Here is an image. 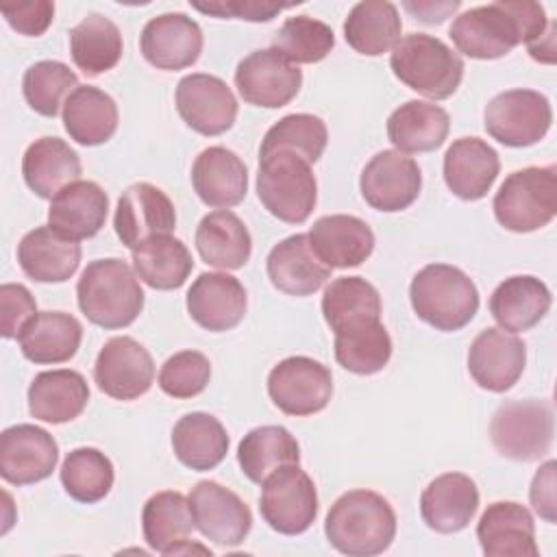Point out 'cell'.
<instances>
[{"label": "cell", "instance_id": "obj_1", "mask_svg": "<svg viewBox=\"0 0 557 557\" xmlns=\"http://www.w3.org/2000/svg\"><path fill=\"white\" fill-rule=\"evenodd\" d=\"M548 30L540 2L498 0L463 11L450 24V39L470 59H500L520 44H533Z\"/></svg>", "mask_w": 557, "mask_h": 557}, {"label": "cell", "instance_id": "obj_2", "mask_svg": "<svg viewBox=\"0 0 557 557\" xmlns=\"http://www.w3.org/2000/svg\"><path fill=\"white\" fill-rule=\"evenodd\" d=\"M324 535L342 555L372 557L392 546L396 513L379 492L350 490L331 505L324 520Z\"/></svg>", "mask_w": 557, "mask_h": 557}, {"label": "cell", "instance_id": "obj_3", "mask_svg": "<svg viewBox=\"0 0 557 557\" xmlns=\"http://www.w3.org/2000/svg\"><path fill=\"white\" fill-rule=\"evenodd\" d=\"M76 298L83 315L107 331L133 324L144 309V289L137 274L115 257L87 263L76 283Z\"/></svg>", "mask_w": 557, "mask_h": 557}, {"label": "cell", "instance_id": "obj_4", "mask_svg": "<svg viewBox=\"0 0 557 557\" xmlns=\"http://www.w3.org/2000/svg\"><path fill=\"white\" fill-rule=\"evenodd\" d=\"M409 300L422 322L444 333L463 329L479 311L476 285L448 263L424 265L411 278Z\"/></svg>", "mask_w": 557, "mask_h": 557}, {"label": "cell", "instance_id": "obj_5", "mask_svg": "<svg viewBox=\"0 0 557 557\" xmlns=\"http://www.w3.org/2000/svg\"><path fill=\"white\" fill-rule=\"evenodd\" d=\"M389 65L400 83L431 100L450 98L463 78V59L426 33L400 37L392 48Z\"/></svg>", "mask_w": 557, "mask_h": 557}, {"label": "cell", "instance_id": "obj_6", "mask_svg": "<svg viewBox=\"0 0 557 557\" xmlns=\"http://www.w3.org/2000/svg\"><path fill=\"white\" fill-rule=\"evenodd\" d=\"M494 215L513 233H531L553 222L557 213V168H522L511 172L494 196Z\"/></svg>", "mask_w": 557, "mask_h": 557}, {"label": "cell", "instance_id": "obj_7", "mask_svg": "<svg viewBox=\"0 0 557 557\" xmlns=\"http://www.w3.org/2000/svg\"><path fill=\"white\" fill-rule=\"evenodd\" d=\"M257 196L270 215L287 224H302L318 202V183L311 163L294 152L261 157Z\"/></svg>", "mask_w": 557, "mask_h": 557}, {"label": "cell", "instance_id": "obj_8", "mask_svg": "<svg viewBox=\"0 0 557 557\" xmlns=\"http://www.w3.org/2000/svg\"><path fill=\"white\" fill-rule=\"evenodd\" d=\"M555 416L546 400H507L490 422L494 448L513 461H535L544 457L553 444Z\"/></svg>", "mask_w": 557, "mask_h": 557}, {"label": "cell", "instance_id": "obj_9", "mask_svg": "<svg viewBox=\"0 0 557 557\" xmlns=\"http://www.w3.org/2000/svg\"><path fill=\"white\" fill-rule=\"evenodd\" d=\"M261 518L283 535L305 533L318 516V492L311 476L298 463L274 470L261 483Z\"/></svg>", "mask_w": 557, "mask_h": 557}, {"label": "cell", "instance_id": "obj_10", "mask_svg": "<svg viewBox=\"0 0 557 557\" xmlns=\"http://www.w3.org/2000/svg\"><path fill=\"white\" fill-rule=\"evenodd\" d=\"M550 122V102L535 89L500 91L487 102L483 113L487 135L511 148L537 144L548 133Z\"/></svg>", "mask_w": 557, "mask_h": 557}, {"label": "cell", "instance_id": "obj_11", "mask_svg": "<svg viewBox=\"0 0 557 557\" xmlns=\"http://www.w3.org/2000/svg\"><path fill=\"white\" fill-rule=\"evenodd\" d=\"M268 394L287 416H313L333 396L331 370L305 355L278 361L268 374Z\"/></svg>", "mask_w": 557, "mask_h": 557}, {"label": "cell", "instance_id": "obj_12", "mask_svg": "<svg viewBox=\"0 0 557 557\" xmlns=\"http://www.w3.org/2000/svg\"><path fill=\"white\" fill-rule=\"evenodd\" d=\"M300 85L302 70L274 48L255 50L235 67V87L255 107L281 109L298 96Z\"/></svg>", "mask_w": 557, "mask_h": 557}, {"label": "cell", "instance_id": "obj_13", "mask_svg": "<svg viewBox=\"0 0 557 557\" xmlns=\"http://www.w3.org/2000/svg\"><path fill=\"white\" fill-rule=\"evenodd\" d=\"M98 389L115 400H135L144 396L154 381V361L150 352L133 337H111L94 363Z\"/></svg>", "mask_w": 557, "mask_h": 557}, {"label": "cell", "instance_id": "obj_14", "mask_svg": "<svg viewBox=\"0 0 557 557\" xmlns=\"http://www.w3.org/2000/svg\"><path fill=\"white\" fill-rule=\"evenodd\" d=\"M176 109L183 122L207 137L226 133L237 117V100L231 87L205 72L187 74L176 85Z\"/></svg>", "mask_w": 557, "mask_h": 557}, {"label": "cell", "instance_id": "obj_15", "mask_svg": "<svg viewBox=\"0 0 557 557\" xmlns=\"http://www.w3.org/2000/svg\"><path fill=\"white\" fill-rule=\"evenodd\" d=\"M359 189L372 209L394 213L416 202L422 174L411 157L398 150H381L361 170Z\"/></svg>", "mask_w": 557, "mask_h": 557}, {"label": "cell", "instance_id": "obj_16", "mask_svg": "<svg viewBox=\"0 0 557 557\" xmlns=\"http://www.w3.org/2000/svg\"><path fill=\"white\" fill-rule=\"evenodd\" d=\"M113 226L120 242L135 250L150 237L170 235L176 228V209L157 185L133 183L117 200Z\"/></svg>", "mask_w": 557, "mask_h": 557}, {"label": "cell", "instance_id": "obj_17", "mask_svg": "<svg viewBox=\"0 0 557 557\" xmlns=\"http://www.w3.org/2000/svg\"><path fill=\"white\" fill-rule=\"evenodd\" d=\"M194 527L213 544L237 546L252 527L248 505L228 487L215 481H200L189 492Z\"/></svg>", "mask_w": 557, "mask_h": 557}, {"label": "cell", "instance_id": "obj_18", "mask_svg": "<svg viewBox=\"0 0 557 557\" xmlns=\"http://www.w3.org/2000/svg\"><path fill=\"white\" fill-rule=\"evenodd\" d=\"M524 342L500 326L483 329L470 344L468 372L474 383L487 392L503 394L511 389L524 372Z\"/></svg>", "mask_w": 557, "mask_h": 557}, {"label": "cell", "instance_id": "obj_19", "mask_svg": "<svg viewBox=\"0 0 557 557\" xmlns=\"http://www.w3.org/2000/svg\"><path fill=\"white\" fill-rule=\"evenodd\" d=\"M59 461L57 440L41 426L15 424L0 435V476L11 485L48 479Z\"/></svg>", "mask_w": 557, "mask_h": 557}, {"label": "cell", "instance_id": "obj_20", "mask_svg": "<svg viewBox=\"0 0 557 557\" xmlns=\"http://www.w3.org/2000/svg\"><path fill=\"white\" fill-rule=\"evenodd\" d=\"M139 48L144 59L157 70H185L202 52V30L185 13H163L146 22L139 35Z\"/></svg>", "mask_w": 557, "mask_h": 557}, {"label": "cell", "instance_id": "obj_21", "mask_svg": "<svg viewBox=\"0 0 557 557\" xmlns=\"http://www.w3.org/2000/svg\"><path fill=\"white\" fill-rule=\"evenodd\" d=\"M185 305L198 326L222 333L244 320L248 298L239 278L226 272H202L187 289Z\"/></svg>", "mask_w": 557, "mask_h": 557}, {"label": "cell", "instance_id": "obj_22", "mask_svg": "<svg viewBox=\"0 0 557 557\" xmlns=\"http://www.w3.org/2000/svg\"><path fill=\"white\" fill-rule=\"evenodd\" d=\"M476 540L487 557H537L535 522L531 511L513 500L487 505L479 524Z\"/></svg>", "mask_w": 557, "mask_h": 557}, {"label": "cell", "instance_id": "obj_23", "mask_svg": "<svg viewBox=\"0 0 557 557\" xmlns=\"http://www.w3.org/2000/svg\"><path fill=\"white\" fill-rule=\"evenodd\" d=\"M479 509L476 483L463 472L435 476L420 496V516L435 533H457L470 524Z\"/></svg>", "mask_w": 557, "mask_h": 557}, {"label": "cell", "instance_id": "obj_24", "mask_svg": "<svg viewBox=\"0 0 557 557\" xmlns=\"http://www.w3.org/2000/svg\"><path fill=\"white\" fill-rule=\"evenodd\" d=\"M498 172V152L479 137H459L444 154V183L461 200L485 198Z\"/></svg>", "mask_w": 557, "mask_h": 557}, {"label": "cell", "instance_id": "obj_25", "mask_svg": "<svg viewBox=\"0 0 557 557\" xmlns=\"http://www.w3.org/2000/svg\"><path fill=\"white\" fill-rule=\"evenodd\" d=\"M270 283L289 296H311L331 276V268L313 252L305 233L281 239L265 259Z\"/></svg>", "mask_w": 557, "mask_h": 557}, {"label": "cell", "instance_id": "obj_26", "mask_svg": "<svg viewBox=\"0 0 557 557\" xmlns=\"http://www.w3.org/2000/svg\"><path fill=\"white\" fill-rule=\"evenodd\" d=\"M313 252L333 268H357L374 250L372 228L357 215L333 213L313 222L307 233Z\"/></svg>", "mask_w": 557, "mask_h": 557}, {"label": "cell", "instance_id": "obj_27", "mask_svg": "<svg viewBox=\"0 0 557 557\" xmlns=\"http://www.w3.org/2000/svg\"><path fill=\"white\" fill-rule=\"evenodd\" d=\"M17 263L30 281L65 283L78 270L81 244L52 226H37L20 239Z\"/></svg>", "mask_w": 557, "mask_h": 557}, {"label": "cell", "instance_id": "obj_28", "mask_svg": "<svg viewBox=\"0 0 557 557\" xmlns=\"http://www.w3.org/2000/svg\"><path fill=\"white\" fill-rule=\"evenodd\" d=\"M191 185L205 205L228 209L246 198L248 168L233 150L209 146L191 165Z\"/></svg>", "mask_w": 557, "mask_h": 557}, {"label": "cell", "instance_id": "obj_29", "mask_svg": "<svg viewBox=\"0 0 557 557\" xmlns=\"http://www.w3.org/2000/svg\"><path fill=\"white\" fill-rule=\"evenodd\" d=\"M109 211V196L94 181H76L63 187L48 209V226L70 239H89L100 233Z\"/></svg>", "mask_w": 557, "mask_h": 557}, {"label": "cell", "instance_id": "obj_30", "mask_svg": "<svg viewBox=\"0 0 557 557\" xmlns=\"http://www.w3.org/2000/svg\"><path fill=\"white\" fill-rule=\"evenodd\" d=\"M81 339V322L65 311H39L17 335L22 355L39 366L70 361L78 352Z\"/></svg>", "mask_w": 557, "mask_h": 557}, {"label": "cell", "instance_id": "obj_31", "mask_svg": "<svg viewBox=\"0 0 557 557\" xmlns=\"http://www.w3.org/2000/svg\"><path fill=\"white\" fill-rule=\"evenodd\" d=\"M87 400V381L76 370H46L35 374L28 385V411L41 422H70L83 413Z\"/></svg>", "mask_w": 557, "mask_h": 557}, {"label": "cell", "instance_id": "obj_32", "mask_svg": "<svg viewBox=\"0 0 557 557\" xmlns=\"http://www.w3.org/2000/svg\"><path fill=\"white\" fill-rule=\"evenodd\" d=\"M81 157L59 137L35 139L22 157V174L33 194L52 200L81 176Z\"/></svg>", "mask_w": 557, "mask_h": 557}, {"label": "cell", "instance_id": "obj_33", "mask_svg": "<svg viewBox=\"0 0 557 557\" xmlns=\"http://www.w3.org/2000/svg\"><path fill=\"white\" fill-rule=\"evenodd\" d=\"M553 296L546 283L531 274L505 278L490 296V313L503 331L522 333L533 329L550 309Z\"/></svg>", "mask_w": 557, "mask_h": 557}, {"label": "cell", "instance_id": "obj_34", "mask_svg": "<svg viewBox=\"0 0 557 557\" xmlns=\"http://www.w3.org/2000/svg\"><path fill=\"white\" fill-rule=\"evenodd\" d=\"M381 294L361 276L331 281L322 296V315L335 335L381 322Z\"/></svg>", "mask_w": 557, "mask_h": 557}, {"label": "cell", "instance_id": "obj_35", "mask_svg": "<svg viewBox=\"0 0 557 557\" xmlns=\"http://www.w3.org/2000/svg\"><path fill=\"white\" fill-rule=\"evenodd\" d=\"M450 131L448 113L433 102L407 100L387 117V139L398 152L416 154L440 148Z\"/></svg>", "mask_w": 557, "mask_h": 557}, {"label": "cell", "instance_id": "obj_36", "mask_svg": "<svg viewBox=\"0 0 557 557\" xmlns=\"http://www.w3.org/2000/svg\"><path fill=\"white\" fill-rule=\"evenodd\" d=\"M196 250L200 259L220 270H239L252 255V239L242 222L228 209L207 213L196 228Z\"/></svg>", "mask_w": 557, "mask_h": 557}, {"label": "cell", "instance_id": "obj_37", "mask_svg": "<svg viewBox=\"0 0 557 557\" xmlns=\"http://www.w3.org/2000/svg\"><path fill=\"white\" fill-rule=\"evenodd\" d=\"M172 450L176 459L189 470H213L228 453V435L215 416L191 411L174 424Z\"/></svg>", "mask_w": 557, "mask_h": 557}, {"label": "cell", "instance_id": "obj_38", "mask_svg": "<svg viewBox=\"0 0 557 557\" xmlns=\"http://www.w3.org/2000/svg\"><path fill=\"white\" fill-rule=\"evenodd\" d=\"M115 100L91 85H78L63 104V126L81 146H100L117 131Z\"/></svg>", "mask_w": 557, "mask_h": 557}, {"label": "cell", "instance_id": "obj_39", "mask_svg": "<svg viewBox=\"0 0 557 557\" xmlns=\"http://www.w3.org/2000/svg\"><path fill=\"white\" fill-rule=\"evenodd\" d=\"M400 30L403 22L398 9L387 0L357 2L344 22L346 44L366 57L389 52L398 44Z\"/></svg>", "mask_w": 557, "mask_h": 557}, {"label": "cell", "instance_id": "obj_40", "mask_svg": "<svg viewBox=\"0 0 557 557\" xmlns=\"http://www.w3.org/2000/svg\"><path fill=\"white\" fill-rule=\"evenodd\" d=\"M298 461L300 446L296 437L278 424H263L248 431L237 446V463L252 483H263L274 470Z\"/></svg>", "mask_w": 557, "mask_h": 557}, {"label": "cell", "instance_id": "obj_41", "mask_svg": "<svg viewBox=\"0 0 557 557\" xmlns=\"http://www.w3.org/2000/svg\"><path fill=\"white\" fill-rule=\"evenodd\" d=\"M122 33L100 13H89L70 28V54L85 76H100L122 59Z\"/></svg>", "mask_w": 557, "mask_h": 557}, {"label": "cell", "instance_id": "obj_42", "mask_svg": "<svg viewBox=\"0 0 557 557\" xmlns=\"http://www.w3.org/2000/svg\"><path fill=\"white\" fill-rule=\"evenodd\" d=\"M135 274L152 289H178L194 270L187 246L172 235H157L133 250Z\"/></svg>", "mask_w": 557, "mask_h": 557}, {"label": "cell", "instance_id": "obj_43", "mask_svg": "<svg viewBox=\"0 0 557 557\" xmlns=\"http://www.w3.org/2000/svg\"><path fill=\"white\" fill-rule=\"evenodd\" d=\"M194 516L189 498L181 492L163 490L152 494L141 509V531L146 544L161 555L181 544L194 531Z\"/></svg>", "mask_w": 557, "mask_h": 557}, {"label": "cell", "instance_id": "obj_44", "mask_svg": "<svg viewBox=\"0 0 557 557\" xmlns=\"http://www.w3.org/2000/svg\"><path fill=\"white\" fill-rule=\"evenodd\" d=\"M59 476L70 498L91 505L111 492L115 472L111 459L102 450L81 446L65 455Z\"/></svg>", "mask_w": 557, "mask_h": 557}, {"label": "cell", "instance_id": "obj_45", "mask_svg": "<svg viewBox=\"0 0 557 557\" xmlns=\"http://www.w3.org/2000/svg\"><path fill=\"white\" fill-rule=\"evenodd\" d=\"M329 141L326 124L311 113H292L268 128L261 139L259 159L274 152H294L307 163H315Z\"/></svg>", "mask_w": 557, "mask_h": 557}, {"label": "cell", "instance_id": "obj_46", "mask_svg": "<svg viewBox=\"0 0 557 557\" xmlns=\"http://www.w3.org/2000/svg\"><path fill=\"white\" fill-rule=\"evenodd\" d=\"M392 357V337L381 322L335 335V359L352 374H376Z\"/></svg>", "mask_w": 557, "mask_h": 557}, {"label": "cell", "instance_id": "obj_47", "mask_svg": "<svg viewBox=\"0 0 557 557\" xmlns=\"http://www.w3.org/2000/svg\"><path fill=\"white\" fill-rule=\"evenodd\" d=\"M76 87L78 76L61 61H37L22 76L26 104L44 117H54Z\"/></svg>", "mask_w": 557, "mask_h": 557}, {"label": "cell", "instance_id": "obj_48", "mask_svg": "<svg viewBox=\"0 0 557 557\" xmlns=\"http://www.w3.org/2000/svg\"><path fill=\"white\" fill-rule=\"evenodd\" d=\"M333 46L335 35L331 26L309 15L287 17L272 39V48L294 65L318 63L333 50Z\"/></svg>", "mask_w": 557, "mask_h": 557}, {"label": "cell", "instance_id": "obj_49", "mask_svg": "<svg viewBox=\"0 0 557 557\" xmlns=\"http://www.w3.org/2000/svg\"><path fill=\"white\" fill-rule=\"evenodd\" d=\"M211 361L198 350H181L159 370V387L172 398H194L209 385Z\"/></svg>", "mask_w": 557, "mask_h": 557}, {"label": "cell", "instance_id": "obj_50", "mask_svg": "<svg viewBox=\"0 0 557 557\" xmlns=\"http://www.w3.org/2000/svg\"><path fill=\"white\" fill-rule=\"evenodd\" d=\"M0 311H2L0 333L4 339H13L20 335L24 324L37 313V302L24 285L4 283L0 287Z\"/></svg>", "mask_w": 557, "mask_h": 557}, {"label": "cell", "instance_id": "obj_51", "mask_svg": "<svg viewBox=\"0 0 557 557\" xmlns=\"http://www.w3.org/2000/svg\"><path fill=\"white\" fill-rule=\"evenodd\" d=\"M0 13L4 15L7 24L26 37H39L48 30L54 17V2L50 0H28V2H13L0 4Z\"/></svg>", "mask_w": 557, "mask_h": 557}, {"label": "cell", "instance_id": "obj_52", "mask_svg": "<svg viewBox=\"0 0 557 557\" xmlns=\"http://www.w3.org/2000/svg\"><path fill=\"white\" fill-rule=\"evenodd\" d=\"M191 7L200 13L215 15V17H237L248 22H270L281 11L289 9L292 4H276V2H259V0H218V2H191Z\"/></svg>", "mask_w": 557, "mask_h": 557}, {"label": "cell", "instance_id": "obj_53", "mask_svg": "<svg viewBox=\"0 0 557 557\" xmlns=\"http://www.w3.org/2000/svg\"><path fill=\"white\" fill-rule=\"evenodd\" d=\"M555 468H557L555 459H548L544 466H540V470L535 472V476L531 481V490H529V498H531L535 513L550 524L557 520Z\"/></svg>", "mask_w": 557, "mask_h": 557}, {"label": "cell", "instance_id": "obj_54", "mask_svg": "<svg viewBox=\"0 0 557 557\" xmlns=\"http://www.w3.org/2000/svg\"><path fill=\"white\" fill-rule=\"evenodd\" d=\"M403 7L420 22L426 24H440L444 22L448 15H453L459 9V2H403Z\"/></svg>", "mask_w": 557, "mask_h": 557}, {"label": "cell", "instance_id": "obj_55", "mask_svg": "<svg viewBox=\"0 0 557 557\" xmlns=\"http://www.w3.org/2000/svg\"><path fill=\"white\" fill-rule=\"evenodd\" d=\"M527 50H529L531 59H535L540 63H548V65L555 63V24L550 22L548 30L540 39L529 44Z\"/></svg>", "mask_w": 557, "mask_h": 557}]
</instances>
